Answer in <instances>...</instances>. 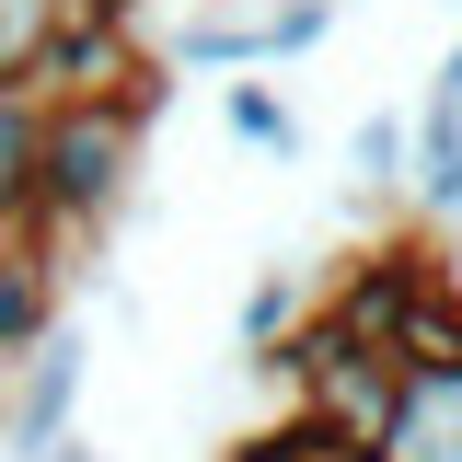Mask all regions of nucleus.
Returning a JSON list of instances; mask_svg holds the SVG:
<instances>
[{
  "mask_svg": "<svg viewBox=\"0 0 462 462\" xmlns=\"http://www.w3.org/2000/svg\"><path fill=\"white\" fill-rule=\"evenodd\" d=\"M451 12H462V0H451Z\"/></svg>",
  "mask_w": 462,
  "mask_h": 462,
  "instance_id": "obj_19",
  "label": "nucleus"
},
{
  "mask_svg": "<svg viewBox=\"0 0 462 462\" xmlns=\"http://www.w3.org/2000/svg\"><path fill=\"white\" fill-rule=\"evenodd\" d=\"M404 220L416 231H462V116L416 105V151H404Z\"/></svg>",
  "mask_w": 462,
  "mask_h": 462,
  "instance_id": "obj_6",
  "label": "nucleus"
},
{
  "mask_svg": "<svg viewBox=\"0 0 462 462\" xmlns=\"http://www.w3.org/2000/svg\"><path fill=\"white\" fill-rule=\"evenodd\" d=\"M370 462H462V358H404Z\"/></svg>",
  "mask_w": 462,
  "mask_h": 462,
  "instance_id": "obj_4",
  "label": "nucleus"
},
{
  "mask_svg": "<svg viewBox=\"0 0 462 462\" xmlns=\"http://www.w3.org/2000/svg\"><path fill=\"white\" fill-rule=\"evenodd\" d=\"M428 105H451V116H462V35H451V58L428 69Z\"/></svg>",
  "mask_w": 462,
  "mask_h": 462,
  "instance_id": "obj_15",
  "label": "nucleus"
},
{
  "mask_svg": "<svg viewBox=\"0 0 462 462\" xmlns=\"http://www.w3.org/2000/svg\"><path fill=\"white\" fill-rule=\"evenodd\" d=\"M336 462H370V451H336Z\"/></svg>",
  "mask_w": 462,
  "mask_h": 462,
  "instance_id": "obj_18",
  "label": "nucleus"
},
{
  "mask_svg": "<svg viewBox=\"0 0 462 462\" xmlns=\"http://www.w3.org/2000/svg\"><path fill=\"white\" fill-rule=\"evenodd\" d=\"M162 116L139 93H93V105H47V139H35V208H23V243H47L69 278H93L105 231L127 220L139 197V151H151Z\"/></svg>",
  "mask_w": 462,
  "mask_h": 462,
  "instance_id": "obj_1",
  "label": "nucleus"
},
{
  "mask_svg": "<svg viewBox=\"0 0 462 462\" xmlns=\"http://www.w3.org/2000/svg\"><path fill=\"white\" fill-rule=\"evenodd\" d=\"M404 358H462V266H439V278L416 289V312L393 324V370Z\"/></svg>",
  "mask_w": 462,
  "mask_h": 462,
  "instance_id": "obj_11",
  "label": "nucleus"
},
{
  "mask_svg": "<svg viewBox=\"0 0 462 462\" xmlns=\"http://www.w3.org/2000/svg\"><path fill=\"white\" fill-rule=\"evenodd\" d=\"M81 393H93V336L58 324L35 358L0 370V462H47L69 428H81Z\"/></svg>",
  "mask_w": 462,
  "mask_h": 462,
  "instance_id": "obj_3",
  "label": "nucleus"
},
{
  "mask_svg": "<svg viewBox=\"0 0 462 462\" xmlns=\"http://www.w3.org/2000/svg\"><path fill=\"white\" fill-rule=\"evenodd\" d=\"M300 312H312V266H289V254H278V266H254L243 312H231V358H243V370H266V358L289 346Z\"/></svg>",
  "mask_w": 462,
  "mask_h": 462,
  "instance_id": "obj_8",
  "label": "nucleus"
},
{
  "mask_svg": "<svg viewBox=\"0 0 462 462\" xmlns=\"http://www.w3.org/2000/svg\"><path fill=\"white\" fill-rule=\"evenodd\" d=\"M93 12H127V23H151V0H93Z\"/></svg>",
  "mask_w": 462,
  "mask_h": 462,
  "instance_id": "obj_17",
  "label": "nucleus"
},
{
  "mask_svg": "<svg viewBox=\"0 0 462 462\" xmlns=\"http://www.w3.org/2000/svg\"><path fill=\"white\" fill-rule=\"evenodd\" d=\"M58 12H69V0H0V81H23V69L47 58Z\"/></svg>",
  "mask_w": 462,
  "mask_h": 462,
  "instance_id": "obj_13",
  "label": "nucleus"
},
{
  "mask_svg": "<svg viewBox=\"0 0 462 462\" xmlns=\"http://www.w3.org/2000/svg\"><path fill=\"white\" fill-rule=\"evenodd\" d=\"M266 382H278L289 416H312L336 451H370V439H382V416H393V358H382V346H358L324 300L289 324V346L266 358Z\"/></svg>",
  "mask_w": 462,
  "mask_h": 462,
  "instance_id": "obj_2",
  "label": "nucleus"
},
{
  "mask_svg": "<svg viewBox=\"0 0 462 462\" xmlns=\"http://www.w3.org/2000/svg\"><path fill=\"white\" fill-rule=\"evenodd\" d=\"M220 139H231V151H266V162H300V151H312L278 69H231V81H220Z\"/></svg>",
  "mask_w": 462,
  "mask_h": 462,
  "instance_id": "obj_7",
  "label": "nucleus"
},
{
  "mask_svg": "<svg viewBox=\"0 0 462 462\" xmlns=\"http://www.w3.org/2000/svg\"><path fill=\"white\" fill-rule=\"evenodd\" d=\"M47 462H105V451H93V439H81V428H69V439H58V451Z\"/></svg>",
  "mask_w": 462,
  "mask_h": 462,
  "instance_id": "obj_16",
  "label": "nucleus"
},
{
  "mask_svg": "<svg viewBox=\"0 0 462 462\" xmlns=\"http://www.w3.org/2000/svg\"><path fill=\"white\" fill-rule=\"evenodd\" d=\"M220 462H336V439H324L312 416H266V428H254V439H231Z\"/></svg>",
  "mask_w": 462,
  "mask_h": 462,
  "instance_id": "obj_14",
  "label": "nucleus"
},
{
  "mask_svg": "<svg viewBox=\"0 0 462 462\" xmlns=\"http://www.w3.org/2000/svg\"><path fill=\"white\" fill-rule=\"evenodd\" d=\"M35 139H47V105L23 81H0V231H23L35 208Z\"/></svg>",
  "mask_w": 462,
  "mask_h": 462,
  "instance_id": "obj_10",
  "label": "nucleus"
},
{
  "mask_svg": "<svg viewBox=\"0 0 462 462\" xmlns=\"http://www.w3.org/2000/svg\"><path fill=\"white\" fill-rule=\"evenodd\" d=\"M404 151H416V116H358L346 127V185L370 197V208H404Z\"/></svg>",
  "mask_w": 462,
  "mask_h": 462,
  "instance_id": "obj_9",
  "label": "nucleus"
},
{
  "mask_svg": "<svg viewBox=\"0 0 462 462\" xmlns=\"http://www.w3.org/2000/svg\"><path fill=\"white\" fill-rule=\"evenodd\" d=\"M58 300H69V266H58L47 243H23V231H12V243H0V370H12V358H35V346L69 324Z\"/></svg>",
  "mask_w": 462,
  "mask_h": 462,
  "instance_id": "obj_5",
  "label": "nucleus"
},
{
  "mask_svg": "<svg viewBox=\"0 0 462 462\" xmlns=\"http://www.w3.org/2000/svg\"><path fill=\"white\" fill-rule=\"evenodd\" d=\"M324 35H336V0H266V12H254V47H266V69L312 58Z\"/></svg>",
  "mask_w": 462,
  "mask_h": 462,
  "instance_id": "obj_12",
  "label": "nucleus"
}]
</instances>
